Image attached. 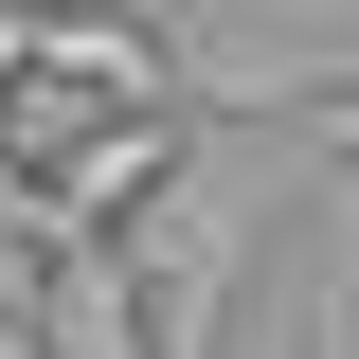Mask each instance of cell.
<instances>
[{
    "label": "cell",
    "mask_w": 359,
    "mask_h": 359,
    "mask_svg": "<svg viewBox=\"0 0 359 359\" xmlns=\"http://www.w3.org/2000/svg\"><path fill=\"white\" fill-rule=\"evenodd\" d=\"M18 72L36 90H108V108H180V36H144L108 0H36L18 18Z\"/></svg>",
    "instance_id": "6da1fadb"
},
{
    "label": "cell",
    "mask_w": 359,
    "mask_h": 359,
    "mask_svg": "<svg viewBox=\"0 0 359 359\" xmlns=\"http://www.w3.org/2000/svg\"><path fill=\"white\" fill-rule=\"evenodd\" d=\"M18 323H36V359H144V287H126V233H72V252H36Z\"/></svg>",
    "instance_id": "7a4b0ae2"
}]
</instances>
